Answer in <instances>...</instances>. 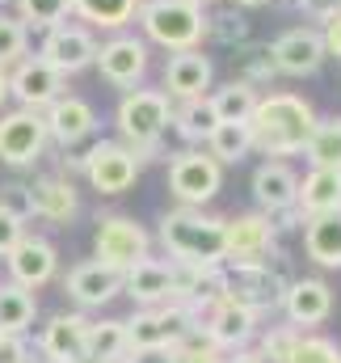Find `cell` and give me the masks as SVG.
Wrapping results in <instances>:
<instances>
[{"label":"cell","instance_id":"35","mask_svg":"<svg viewBox=\"0 0 341 363\" xmlns=\"http://www.w3.org/2000/svg\"><path fill=\"white\" fill-rule=\"evenodd\" d=\"M211 106H215L219 123H249V114L257 106V89L249 81H232V85L211 93Z\"/></svg>","mask_w":341,"mask_h":363},{"label":"cell","instance_id":"11","mask_svg":"<svg viewBox=\"0 0 341 363\" xmlns=\"http://www.w3.org/2000/svg\"><path fill=\"white\" fill-rule=\"evenodd\" d=\"M257 317L253 308H245V304H236L232 296H224V300H215V304H207L202 313H198V330L219 347V351H241V347H249L257 338Z\"/></svg>","mask_w":341,"mask_h":363},{"label":"cell","instance_id":"14","mask_svg":"<svg viewBox=\"0 0 341 363\" xmlns=\"http://www.w3.org/2000/svg\"><path fill=\"white\" fill-rule=\"evenodd\" d=\"M270 60H274V68L282 77H312L329 55H325V38H320L316 26H295V30L274 38Z\"/></svg>","mask_w":341,"mask_h":363},{"label":"cell","instance_id":"53","mask_svg":"<svg viewBox=\"0 0 341 363\" xmlns=\"http://www.w3.org/2000/svg\"><path fill=\"white\" fill-rule=\"evenodd\" d=\"M0 4H4V0H0Z\"/></svg>","mask_w":341,"mask_h":363},{"label":"cell","instance_id":"47","mask_svg":"<svg viewBox=\"0 0 341 363\" xmlns=\"http://www.w3.org/2000/svg\"><path fill=\"white\" fill-rule=\"evenodd\" d=\"M118 363H173V351H127Z\"/></svg>","mask_w":341,"mask_h":363},{"label":"cell","instance_id":"9","mask_svg":"<svg viewBox=\"0 0 341 363\" xmlns=\"http://www.w3.org/2000/svg\"><path fill=\"white\" fill-rule=\"evenodd\" d=\"M148 250H152V237L144 233L139 220H131V216H105V220H97L93 254H97L101 262L127 271V267H135L139 258H148Z\"/></svg>","mask_w":341,"mask_h":363},{"label":"cell","instance_id":"5","mask_svg":"<svg viewBox=\"0 0 341 363\" xmlns=\"http://www.w3.org/2000/svg\"><path fill=\"white\" fill-rule=\"evenodd\" d=\"M139 26L152 43H161L169 51H190L207 34L202 4H194V0H148V4H139Z\"/></svg>","mask_w":341,"mask_h":363},{"label":"cell","instance_id":"44","mask_svg":"<svg viewBox=\"0 0 341 363\" xmlns=\"http://www.w3.org/2000/svg\"><path fill=\"white\" fill-rule=\"evenodd\" d=\"M320 38H325V55L341 60V13H333V17L320 21Z\"/></svg>","mask_w":341,"mask_h":363},{"label":"cell","instance_id":"24","mask_svg":"<svg viewBox=\"0 0 341 363\" xmlns=\"http://www.w3.org/2000/svg\"><path fill=\"white\" fill-rule=\"evenodd\" d=\"M253 199H257V207H261L265 216L291 211L295 199H299V174H295L287 161H265V165H257Z\"/></svg>","mask_w":341,"mask_h":363},{"label":"cell","instance_id":"6","mask_svg":"<svg viewBox=\"0 0 341 363\" xmlns=\"http://www.w3.org/2000/svg\"><path fill=\"white\" fill-rule=\"evenodd\" d=\"M224 237H228V250H224V267H253V262H270L278 258V224L274 216L265 211H249V216H236V220H224Z\"/></svg>","mask_w":341,"mask_h":363},{"label":"cell","instance_id":"16","mask_svg":"<svg viewBox=\"0 0 341 363\" xmlns=\"http://www.w3.org/2000/svg\"><path fill=\"white\" fill-rule=\"evenodd\" d=\"M8 93H13L25 110H47L55 97H64V72H55L42 55L17 60V64H13V77H8Z\"/></svg>","mask_w":341,"mask_h":363},{"label":"cell","instance_id":"48","mask_svg":"<svg viewBox=\"0 0 341 363\" xmlns=\"http://www.w3.org/2000/svg\"><path fill=\"white\" fill-rule=\"evenodd\" d=\"M228 363H265V359H261V351H249V347H241V351H232V355H228Z\"/></svg>","mask_w":341,"mask_h":363},{"label":"cell","instance_id":"40","mask_svg":"<svg viewBox=\"0 0 341 363\" xmlns=\"http://www.w3.org/2000/svg\"><path fill=\"white\" fill-rule=\"evenodd\" d=\"M287 363H341V347L325 334H304Z\"/></svg>","mask_w":341,"mask_h":363},{"label":"cell","instance_id":"13","mask_svg":"<svg viewBox=\"0 0 341 363\" xmlns=\"http://www.w3.org/2000/svg\"><path fill=\"white\" fill-rule=\"evenodd\" d=\"M93 64H97L101 81H110L114 89H135L144 81V72H148V47L135 34H114L110 43L97 47Z\"/></svg>","mask_w":341,"mask_h":363},{"label":"cell","instance_id":"31","mask_svg":"<svg viewBox=\"0 0 341 363\" xmlns=\"http://www.w3.org/2000/svg\"><path fill=\"white\" fill-rule=\"evenodd\" d=\"M127 355V321H88L85 363H118Z\"/></svg>","mask_w":341,"mask_h":363},{"label":"cell","instance_id":"4","mask_svg":"<svg viewBox=\"0 0 341 363\" xmlns=\"http://www.w3.org/2000/svg\"><path fill=\"white\" fill-rule=\"evenodd\" d=\"M190 334H198V308L173 296L165 304L139 308L127 321V351H173Z\"/></svg>","mask_w":341,"mask_h":363},{"label":"cell","instance_id":"34","mask_svg":"<svg viewBox=\"0 0 341 363\" xmlns=\"http://www.w3.org/2000/svg\"><path fill=\"white\" fill-rule=\"evenodd\" d=\"M304 157L312 165H325V169H341V118H316L308 144H304Z\"/></svg>","mask_w":341,"mask_h":363},{"label":"cell","instance_id":"25","mask_svg":"<svg viewBox=\"0 0 341 363\" xmlns=\"http://www.w3.org/2000/svg\"><path fill=\"white\" fill-rule=\"evenodd\" d=\"M211 81H215V68H211V60H207L198 47L173 51L169 68H165V89H169V97H177V101H185V97H207Z\"/></svg>","mask_w":341,"mask_h":363},{"label":"cell","instance_id":"51","mask_svg":"<svg viewBox=\"0 0 341 363\" xmlns=\"http://www.w3.org/2000/svg\"><path fill=\"white\" fill-rule=\"evenodd\" d=\"M4 338H8V334H4V330H0V342H4Z\"/></svg>","mask_w":341,"mask_h":363},{"label":"cell","instance_id":"2","mask_svg":"<svg viewBox=\"0 0 341 363\" xmlns=\"http://www.w3.org/2000/svg\"><path fill=\"white\" fill-rule=\"evenodd\" d=\"M161 245L173 262H224V250H228L224 220L181 203L161 220Z\"/></svg>","mask_w":341,"mask_h":363},{"label":"cell","instance_id":"37","mask_svg":"<svg viewBox=\"0 0 341 363\" xmlns=\"http://www.w3.org/2000/svg\"><path fill=\"white\" fill-rule=\"evenodd\" d=\"M25 47H30V30H25V21L0 13V68L25 60Z\"/></svg>","mask_w":341,"mask_h":363},{"label":"cell","instance_id":"36","mask_svg":"<svg viewBox=\"0 0 341 363\" xmlns=\"http://www.w3.org/2000/svg\"><path fill=\"white\" fill-rule=\"evenodd\" d=\"M299 338H304V330L291 325V321H287V325H270V330L261 334V347H257V351H261L265 363H287L291 351L299 347Z\"/></svg>","mask_w":341,"mask_h":363},{"label":"cell","instance_id":"49","mask_svg":"<svg viewBox=\"0 0 341 363\" xmlns=\"http://www.w3.org/2000/svg\"><path fill=\"white\" fill-rule=\"evenodd\" d=\"M8 97H13V93H8V72L0 68V110H4V101H8Z\"/></svg>","mask_w":341,"mask_h":363},{"label":"cell","instance_id":"15","mask_svg":"<svg viewBox=\"0 0 341 363\" xmlns=\"http://www.w3.org/2000/svg\"><path fill=\"white\" fill-rule=\"evenodd\" d=\"M55 72H64V77H76V72H85L88 64L97 60V38L88 34L85 26H68V21H59V26H51L47 30V38H42V51H38Z\"/></svg>","mask_w":341,"mask_h":363},{"label":"cell","instance_id":"20","mask_svg":"<svg viewBox=\"0 0 341 363\" xmlns=\"http://www.w3.org/2000/svg\"><path fill=\"white\" fill-rule=\"evenodd\" d=\"M282 313L291 325L299 330H312V325H325L329 313H333V287L325 279H295L287 283L282 291Z\"/></svg>","mask_w":341,"mask_h":363},{"label":"cell","instance_id":"54","mask_svg":"<svg viewBox=\"0 0 341 363\" xmlns=\"http://www.w3.org/2000/svg\"><path fill=\"white\" fill-rule=\"evenodd\" d=\"M47 363H51V359H47Z\"/></svg>","mask_w":341,"mask_h":363},{"label":"cell","instance_id":"28","mask_svg":"<svg viewBox=\"0 0 341 363\" xmlns=\"http://www.w3.org/2000/svg\"><path fill=\"white\" fill-rule=\"evenodd\" d=\"M304 250L316 267L337 271L341 267V211L329 216H308L304 220Z\"/></svg>","mask_w":341,"mask_h":363},{"label":"cell","instance_id":"46","mask_svg":"<svg viewBox=\"0 0 341 363\" xmlns=\"http://www.w3.org/2000/svg\"><path fill=\"white\" fill-rule=\"evenodd\" d=\"M299 9H304L308 17L325 21V17H333V13H341V0H299Z\"/></svg>","mask_w":341,"mask_h":363},{"label":"cell","instance_id":"39","mask_svg":"<svg viewBox=\"0 0 341 363\" xmlns=\"http://www.w3.org/2000/svg\"><path fill=\"white\" fill-rule=\"evenodd\" d=\"M173 363H228V351H219V347L198 330V334H190L185 342L173 347Z\"/></svg>","mask_w":341,"mask_h":363},{"label":"cell","instance_id":"8","mask_svg":"<svg viewBox=\"0 0 341 363\" xmlns=\"http://www.w3.org/2000/svg\"><path fill=\"white\" fill-rule=\"evenodd\" d=\"M47 123H42V110H8L0 114V161L13 165V169H25L34 165L42 152H47Z\"/></svg>","mask_w":341,"mask_h":363},{"label":"cell","instance_id":"12","mask_svg":"<svg viewBox=\"0 0 341 363\" xmlns=\"http://www.w3.org/2000/svg\"><path fill=\"white\" fill-rule=\"evenodd\" d=\"M282 291L287 279L274 271L270 262H253V267H228V296L245 308H253L257 317L270 308H282Z\"/></svg>","mask_w":341,"mask_h":363},{"label":"cell","instance_id":"27","mask_svg":"<svg viewBox=\"0 0 341 363\" xmlns=\"http://www.w3.org/2000/svg\"><path fill=\"white\" fill-rule=\"evenodd\" d=\"M295 207L308 216H329V211H341V169H325V165H312L304 182H299V199Z\"/></svg>","mask_w":341,"mask_h":363},{"label":"cell","instance_id":"17","mask_svg":"<svg viewBox=\"0 0 341 363\" xmlns=\"http://www.w3.org/2000/svg\"><path fill=\"white\" fill-rule=\"evenodd\" d=\"M42 123H47V135L59 144V148H76L81 140H88L97 131V110L88 106L85 97H55L47 110H42Z\"/></svg>","mask_w":341,"mask_h":363},{"label":"cell","instance_id":"45","mask_svg":"<svg viewBox=\"0 0 341 363\" xmlns=\"http://www.w3.org/2000/svg\"><path fill=\"white\" fill-rule=\"evenodd\" d=\"M0 363H30V347L21 342V334H8L0 342Z\"/></svg>","mask_w":341,"mask_h":363},{"label":"cell","instance_id":"33","mask_svg":"<svg viewBox=\"0 0 341 363\" xmlns=\"http://www.w3.org/2000/svg\"><path fill=\"white\" fill-rule=\"evenodd\" d=\"M144 0H72V13H81L88 26L97 30H122Z\"/></svg>","mask_w":341,"mask_h":363},{"label":"cell","instance_id":"41","mask_svg":"<svg viewBox=\"0 0 341 363\" xmlns=\"http://www.w3.org/2000/svg\"><path fill=\"white\" fill-rule=\"evenodd\" d=\"M207 34H215L219 43H245L249 21L241 13H219V17H207Z\"/></svg>","mask_w":341,"mask_h":363},{"label":"cell","instance_id":"29","mask_svg":"<svg viewBox=\"0 0 341 363\" xmlns=\"http://www.w3.org/2000/svg\"><path fill=\"white\" fill-rule=\"evenodd\" d=\"M173 127L185 144H207L211 131L219 127V114L211 106V97H185L177 110H173Z\"/></svg>","mask_w":341,"mask_h":363},{"label":"cell","instance_id":"26","mask_svg":"<svg viewBox=\"0 0 341 363\" xmlns=\"http://www.w3.org/2000/svg\"><path fill=\"white\" fill-rule=\"evenodd\" d=\"M30 190H34V216H38V220H47V224H72V220H76L81 194H76L72 178L51 174V178H38Z\"/></svg>","mask_w":341,"mask_h":363},{"label":"cell","instance_id":"22","mask_svg":"<svg viewBox=\"0 0 341 363\" xmlns=\"http://www.w3.org/2000/svg\"><path fill=\"white\" fill-rule=\"evenodd\" d=\"M85 338H88V317L85 313H55L42 325L38 351L51 363H85Z\"/></svg>","mask_w":341,"mask_h":363},{"label":"cell","instance_id":"52","mask_svg":"<svg viewBox=\"0 0 341 363\" xmlns=\"http://www.w3.org/2000/svg\"><path fill=\"white\" fill-rule=\"evenodd\" d=\"M194 4H207V0H194Z\"/></svg>","mask_w":341,"mask_h":363},{"label":"cell","instance_id":"43","mask_svg":"<svg viewBox=\"0 0 341 363\" xmlns=\"http://www.w3.org/2000/svg\"><path fill=\"white\" fill-rule=\"evenodd\" d=\"M21 237H25V220H21V216H13L8 207H0V258H4Z\"/></svg>","mask_w":341,"mask_h":363},{"label":"cell","instance_id":"1","mask_svg":"<svg viewBox=\"0 0 341 363\" xmlns=\"http://www.w3.org/2000/svg\"><path fill=\"white\" fill-rule=\"evenodd\" d=\"M312 127H316V110L304 97H295V93L257 97L253 114H249L253 148L265 152V157H295V152H304Z\"/></svg>","mask_w":341,"mask_h":363},{"label":"cell","instance_id":"19","mask_svg":"<svg viewBox=\"0 0 341 363\" xmlns=\"http://www.w3.org/2000/svg\"><path fill=\"white\" fill-rule=\"evenodd\" d=\"M64 291H68L81 308H101V304H110V300L122 291V271L110 267V262H101V258H93V262H81V267L68 271Z\"/></svg>","mask_w":341,"mask_h":363},{"label":"cell","instance_id":"18","mask_svg":"<svg viewBox=\"0 0 341 363\" xmlns=\"http://www.w3.org/2000/svg\"><path fill=\"white\" fill-rule=\"evenodd\" d=\"M4 262H8V274H13V283H21V287H42V283H51L55 271H59V254H55V245L47 241V237H21L8 254H4Z\"/></svg>","mask_w":341,"mask_h":363},{"label":"cell","instance_id":"50","mask_svg":"<svg viewBox=\"0 0 341 363\" xmlns=\"http://www.w3.org/2000/svg\"><path fill=\"white\" fill-rule=\"evenodd\" d=\"M241 9H257V4H265V0H236Z\"/></svg>","mask_w":341,"mask_h":363},{"label":"cell","instance_id":"7","mask_svg":"<svg viewBox=\"0 0 341 363\" xmlns=\"http://www.w3.org/2000/svg\"><path fill=\"white\" fill-rule=\"evenodd\" d=\"M224 186V165L207 148H185L169 165V190L185 207H207Z\"/></svg>","mask_w":341,"mask_h":363},{"label":"cell","instance_id":"30","mask_svg":"<svg viewBox=\"0 0 341 363\" xmlns=\"http://www.w3.org/2000/svg\"><path fill=\"white\" fill-rule=\"evenodd\" d=\"M38 317V300L21 283H0V330L4 334H25Z\"/></svg>","mask_w":341,"mask_h":363},{"label":"cell","instance_id":"42","mask_svg":"<svg viewBox=\"0 0 341 363\" xmlns=\"http://www.w3.org/2000/svg\"><path fill=\"white\" fill-rule=\"evenodd\" d=\"M0 207H8L21 220H34V190L21 186V182H4L0 186Z\"/></svg>","mask_w":341,"mask_h":363},{"label":"cell","instance_id":"10","mask_svg":"<svg viewBox=\"0 0 341 363\" xmlns=\"http://www.w3.org/2000/svg\"><path fill=\"white\" fill-rule=\"evenodd\" d=\"M85 178L101 194H122L139 178V157L122 140H101L85 152Z\"/></svg>","mask_w":341,"mask_h":363},{"label":"cell","instance_id":"3","mask_svg":"<svg viewBox=\"0 0 341 363\" xmlns=\"http://www.w3.org/2000/svg\"><path fill=\"white\" fill-rule=\"evenodd\" d=\"M118 135L127 148H135L139 161L156 157L161 148V135L169 131L173 123V106H169V93L165 89H127V97L118 101Z\"/></svg>","mask_w":341,"mask_h":363},{"label":"cell","instance_id":"23","mask_svg":"<svg viewBox=\"0 0 341 363\" xmlns=\"http://www.w3.org/2000/svg\"><path fill=\"white\" fill-rule=\"evenodd\" d=\"M177 267V296L198 313L228 296V267L224 262H173Z\"/></svg>","mask_w":341,"mask_h":363},{"label":"cell","instance_id":"32","mask_svg":"<svg viewBox=\"0 0 341 363\" xmlns=\"http://www.w3.org/2000/svg\"><path fill=\"white\" fill-rule=\"evenodd\" d=\"M207 152L219 161V165H241L249 152H253V131L249 123H219L207 140Z\"/></svg>","mask_w":341,"mask_h":363},{"label":"cell","instance_id":"21","mask_svg":"<svg viewBox=\"0 0 341 363\" xmlns=\"http://www.w3.org/2000/svg\"><path fill=\"white\" fill-rule=\"evenodd\" d=\"M122 291L135 304H144V308L165 304V300L177 296V267L173 262H161V258H139L135 267L122 271Z\"/></svg>","mask_w":341,"mask_h":363},{"label":"cell","instance_id":"38","mask_svg":"<svg viewBox=\"0 0 341 363\" xmlns=\"http://www.w3.org/2000/svg\"><path fill=\"white\" fill-rule=\"evenodd\" d=\"M17 9H21V21L25 26L51 30V26H59L72 13V0H17Z\"/></svg>","mask_w":341,"mask_h":363}]
</instances>
